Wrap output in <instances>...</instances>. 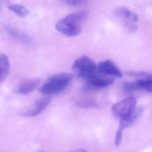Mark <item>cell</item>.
I'll return each instance as SVG.
<instances>
[{
  "instance_id": "10",
  "label": "cell",
  "mask_w": 152,
  "mask_h": 152,
  "mask_svg": "<svg viewBox=\"0 0 152 152\" xmlns=\"http://www.w3.org/2000/svg\"><path fill=\"white\" fill-rule=\"evenodd\" d=\"M96 71L100 74L112 77H121L122 76L121 70L110 60H106L100 62L96 67Z\"/></svg>"
},
{
  "instance_id": "14",
  "label": "cell",
  "mask_w": 152,
  "mask_h": 152,
  "mask_svg": "<svg viewBox=\"0 0 152 152\" xmlns=\"http://www.w3.org/2000/svg\"><path fill=\"white\" fill-rule=\"evenodd\" d=\"M74 104L82 108H96L99 107L97 102L89 97H81L75 100Z\"/></svg>"
},
{
  "instance_id": "9",
  "label": "cell",
  "mask_w": 152,
  "mask_h": 152,
  "mask_svg": "<svg viewBox=\"0 0 152 152\" xmlns=\"http://www.w3.org/2000/svg\"><path fill=\"white\" fill-rule=\"evenodd\" d=\"M122 87L125 91L142 90L151 93L152 90V80L151 78H141L135 81L125 82L122 84Z\"/></svg>"
},
{
  "instance_id": "4",
  "label": "cell",
  "mask_w": 152,
  "mask_h": 152,
  "mask_svg": "<svg viewBox=\"0 0 152 152\" xmlns=\"http://www.w3.org/2000/svg\"><path fill=\"white\" fill-rule=\"evenodd\" d=\"M135 99L133 97H128L114 104L111 110L115 116L121 119L131 115L135 109Z\"/></svg>"
},
{
  "instance_id": "3",
  "label": "cell",
  "mask_w": 152,
  "mask_h": 152,
  "mask_svg": "<svg viewBox=\"0 0 152 152\" xmlns=\"http://www.w3.org/2000/svg\"><path fill=\"white\" fill-rule=\"evenodd\" d=\"M94 61L87 56H83L75 60L72 64V69L80 78L87 80L96 71Z\"/></svg>"
},
{
  "instance_id": "19",
  "label": "cell",
  "mask_w": 152,
  "mask_h": 152,
  "mask_svg": "<svg viewBox=\"0 0 152 152\" xmlns=\"http://www.w3.org/2000/svg\"><path fill=\"white\" fill-rule=\"evenodd\" d=\"M36 152H43V151H41V150H39V151H36Z\"/></svg>"
},
{
  "instance_id": "8",
  "label": "cell",
  "mask_w": 152,
  "mask_h": 152,
  "mask_svg": "<svg viewBox=\"0 0 152 152\" xmlns=\"http://www.w3.org/2000/svg\"><path fill=\"white\" fill-rule=\"evenodd\" d=\"M50 96H45L36 100L29 108L22 112L20 115L25 117H34L43 112L51 102Z\"/></svg>"
},
{
  "instance_id": "11",
  "label": "cell",
  "mask_w": 152,
  "mask_h": 152,
  "mask_svg": "<svg viewBox=\"0 0 152 152\" xmlns=\"http://www.w3.org/2000/svg\"><path fill=\"white\" fill-rule=\"evenodd\" d=\"M39 78H30L22 81L14 90V92L18 94H27L33 91L39 84Z\"/></svg>"
},
{
  "instance_id": "6",
  "label": "cell",
  "mask_w": 152,
  "mask_h": 152,
  "mask_svg": "<svg viewBox=\"0 0 152 152\" xmlns=\"http://www.w3.org/2000/svg\"><path fill=\"white\" fill-rule=\"evenodd\" d=\"M114 77L98 72L97 71L87 80L85 85L86 90H96L109 86L114 82Z\"/></svg>"
},
{
  "instance_id": "16",
  "label": "cell",
  "mask_w": 152,
  "mask_h": 152,
  "mask_svg": "<svg viewBox=\"0 0 152 152\" xmlns=\"http://www.w3.org/2000/svg\"><path fill=\"white\" fill-rule=\"evenodd\" d=\"M127 74L131 76L139 77L142 78H151V74L147 72L141 71H132L127 72Z\"/></svg>"
},
{
  "instance_id": "12",
  "label": "cell",
  "mask_w": 152,
  "mask_h": 152,
  "mask_svg": "<svg viewBox=\"0 0 152 152\" xmlns=\"http://www.w3.org/2000/svg\"><path fill=\"white\" fill-rule=\"evenodd\" d=\"M5 30L11 36L20 42L25 43H30L32 42V39L28 34L20 30L10 26L5 27Z\"/></svg>"
},
{
  "instance_id": "18",
  "label": "cell",
  "mask_w": 152,
  "mask_h": 152,
  "mask_svg": "<svg viewBox=\"0 0 152 152\" xmlns=\"http://www.w3.org/2000/svg\"><path fill=\"white\" fill-rule=\"evenodd\" d=\"M68 152H87V151L83 149H75V150L69 151Z\"/></svg>"
},
{
  "instance_id": "1",
  "label": "cell",
  "mask_w": 152,
  "mask_h": 152,
  "mask_svg": "<svg viewBox=\"0 0 152 152\" xmlns=\"http://www.w3.org/2000/svg\"><path fill=\"white\" fill-rule=\"evenodd\" d=\"M87 15L88 12L85 10L69 14L56 23L55 28L65 36H77L81 31L83 23Z\"/></svg>"
},
{
  "instance_id": "15",
  "label": "cell",
  "mask_w": 152,
  "mask_h": 152,
  "mask_svg": "<svg viewBox=\"0 0 152 152\" xmlns=\"http://www.w3.org/2000/svg\"><path fill=\"white\" fill-rule=\"evenodd\" d=\"M8 8L10 11L14 12L17 15L21 17H26L29 13V11L26 7L20 4H10L8 5Z\"/></svg>"
},
{
  "instance_id": "2",
  "label": "cell",
  "mask_w": 152,
  "mask_h": 152,
  "mask_svg": "<svg viewBox=\"0 0 152 152\" xmlns=\"http://www.w3.org/2000/svg\"><path fill=\"white\" fill-rule=\"evenodd\" d=\"M69 73H59L49 77L40 87V92L45 95L56 94L65 90L72 80Z\"/></svg>"
},
{
  "instance_id": "17",
  "label": "cell",
  "mask_w": 152,
  "mask_h": 152,
  "mask_svg": "<svg viewBox=\"0 0 152 152\" xmlns=\"http://www.w3.org/2000/svg\"><path fill=\"white\" fill-rule=\"evenodd\" d=\"M65 2L69 5L72 6H78L80 5H83L86 3L84 1H78V0H69V1H65Z\"/></svg>"
},
{
  "instance_id": "7",
  "label": "cell",
  "mask_w": 152,
  "mask_h": 152,
  "mask_svg": "<svg viewBox=\"0 0 152 152\" xmlns=\"http://www.w3.org/2000/svg\"><path fill=\"white\" fill-rule=\"evenodd\" d=\"M115 14L121 18L124 26L129 30L134 31L137 28L135 23L138 21V18L134 12L125 7H119L115 10Z\"/></svg>"
},
{
  "instance_id": "20",
  "label": "cell",
  "mask_w": 152,
  "mask_h": 152,
  "mask_svg": "<svg viewBox=\"0 0 152 152\" xmlns=\"http://www.w3.org/2000/svg\"><path fill=\"white\" fill-rule=\"evenodd\" d=\"M1 4H2V1H0V6L1 5Z\"/></svg>"
},
{
  "instance_id": "13",
  "label": "cell",
  "mask_w": 152,
  "mask_h": 152,
  "mask_svg": "<svg viewBox=\"0 0 152 152\" xmlns=\"http://www.w3.org/2000/svg\"><path fill=\"white\" fill-rule=\"evenodd\" d=\"M10 70V63L8 57L5 54L0 53V84L5 80Z\"/></svg>"
},
{
  "instance_id": "5",
  "label": "cell",
  "mask_w": 152,
  "mask_h": 152,
  "mask_svg": "<svg viewBox=\"0 0 152 152\" xmlns=\"http://www.w3.org/2000/svg\"><path fill=\"white\" fill-rule=\"evenodd\" d=\"M144 109L142 107L140 106L134 109V110L132 112V113L129 115V116L121 119L119 125L118 127V129L116 133V137H115V144L116 145H119L121 142L122 137V133L124 130L129 126L132 125L133 124H134L138 118L141 116L142 113H143Z\"/></svg>"
}]
</instances>
